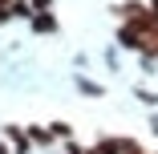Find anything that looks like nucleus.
Returning a JSON list of instances; mask_svg holds the SVG:
<instances>
[{"label": "nucleus", "instance_id": "1", "mask_svg": "<svg viewBox=\"0 0 158 154\" xmlns=\"http://www.w3.org/2000/svg\"><path fill=\"white\" fill-rule=\"evenodd\" d=\"M0 134H4V138L12 142V150H16V154H28V142H33V138H28V130H16V126H4Z\"/></svg>", "mask_w": 158, "mask_h": 154}, {"label": "nucleus", "instance_id": "2", "mask_svg": "<svg viewBox=\"0 0 158 154\" xmlns=\"http://www.w3.org/2000/svg\"><path fill=\"white\" fill-rule=\"evenodd\" d=\"M28 24H33V33H57V16L53 12H33V16H28Z\"/></svg>", "mask_w": 158, "mask_h": 154}, {"label": "nucleus", "instance_id": "3", "mask_svg": "<svg viewBox=\"0 0 158 154\" xmlns=\"http://www.w3.org/2000/svg\"><path fill=\"white\" fill-rule=\"evenodd\" d=\"M28 138H33V142H41V146H49V142H53V130H41V126H28Z\"/></svg>", "mask_w": 158, "mask_h": 154}, {"label": "nucleus", "instance_id": "4", "mask_svg": "<svg viewBox=\"0 0 158 154\" xmlns=\"http://www.w3.org/2000/svg\"><path fill=\"white\" fill-rule=\"evenodd\" d=\"M81 94H85V98H102L106 89H102V85H93V81H81Z\"/></svg>", "mask_w": 158, "mask_h": 154}, {"label": "nucleus", "instance_id": "5", "mask_svg": "<svg viewBox=\"0 0 158 154\" xmlns=\"http://www.w3.org/2000/svg\"><path fill=\"white\" fill-rule=\"evenodd\" d=\"M65 134H73V130L65 126V122H53V138H65Z\"/></svg>", "mask_w": 158, "mask_h": 154}, {"label": "nucleus", "instance_id": "6", "mask_svg": "<svg viewBox=\"0 0 158 154\" xmlns=\"http://www.w3.org/2000/svg\"><path fill=\"white\" fill-rule=\"evenodd\" d=\"M49 4L53 0H33V12H49Z\"/></svg>", "mask_w": 158, "mask_h": 154}, {"label": "nucleus", "instance_id": "7", "mask_svg": "<svg viewBox=\"0 0 158 154\" xmlns=\"http://www.w3.org/2000/svg\"><path fill=\"white\" fill-rule=\"evenodd\" d=\"M0 154H16V150H12V142H8L4 134H0Z\"/></svg>", "mask_w": 158, "mask_h": 154}, {"label": "nucleus", "instance_id": "8", "mask_svg": "<svg viewBox=\"0 0 158 154\" xmlns=\"http://www.w3.org/2000/svg\"><path fill=\"white\" fill-rule=\"evenodd\" d=\"M154 134H158V118H154Z\"/></svg>", "mask_w": 158, "mask_h": 154}]
</instances>
